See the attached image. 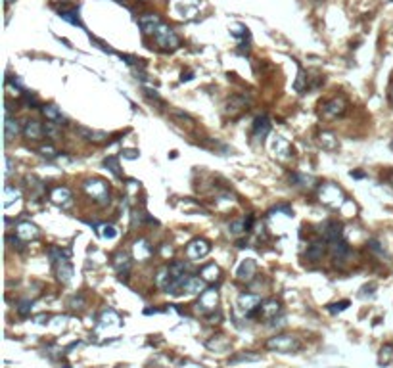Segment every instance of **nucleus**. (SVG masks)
Listing matches in <instances>:
<instances>
[{
	"instance_id": "20",
	"label": "nucleus",
	"mask_w": 393,
	"mask_h": 368,
	"mask_svg": "<svg viewBox=\"0 0 393 368\" xmlns=\"http://www.w3.org/2000/svg\"><path fill=\"white\" fill-rule=\"evenodd\" d=\"M280 311H282V307H280V303H278L276 299H267V301H263V303L259 305V316L265 318V320L276 318V315H278Z\"/></svg>"
},
{
	"instance_id": "50",
	"label": "nucleus",
	"mask_w": 393,
	"mask_h": 368,
	"mask_svg": "<svg viewBox=\"0 0 393 368\" xmlns=\"http://www.w3.org/2000/svg\"><path fill=\"white\" fill-rule=\"evenodd\" d=\"M14 173V159L12 158H6V171H4V176L8 178V176Z\"/></svg>"
},
{
	"instance_id": "48",
	"label": "nucleus",
	"mask_w": 393,
	"mask_h": 368,
	"mask_svg": "<svg viewBox=\"0 0 393 368\" xmlns=\"http://www.w3.org/2000/svg\"><path fill=\"white\" fill-rule=\"evenodd\" d=\"M144 96L150 98V100L156 102V104H163V100L160 98V94H158L156 90H152V88H144Z\"/></svg>"
},
{
	"instance_id": "46",
	"label": "nucleus",
	"mask_w": 393,
	"mask_h": 368,
	"mask_svg": "<svg viewBox=\"0 0 393 368\" xmlns=\"http://www.w3.org/2000/svg\"><path fill=\"white\" fill-rule=\"evenodd\" d=\"M368 249H370V251H374V253H378V255H386V249H384V245L380 244L376 238L368 240Z\"/></svg>"
},
{
	"instance_id": "56",
	"label": "nucleus",
	"mask_w": 393,
	"mask_h": 368,
	"mask_svg": "<svg viewBox=\"0 0 393 368\" xmlns=\"http://www.w3.org/2000/svg\"><path fill=\"white\" fill-rule=\"evenodd\" d=\"M62 368H69V367H67V365H64V367H62Z\"/></svg>"
},
{
	"instance_id": "1",
	"label": "nucleus",
	"mask_w": 393,
	"mask_h": 368,
	"mask_svg": "<svg viewBox=\"0 0 393 368\" xmlns=\"http://www.w3.org/2000/svg\"><path fill=\"white\" fill-rule=\"evenodd\" d=\"M319 200H321L324 205L336 209V207H341V203L345 200V194H343V190H341L338 184L324 182V184H321V188H319Z\"/></svg>"
},
{
	"instance_id": "22",
	"label": "nucleus",
	"mask_w": 393,
	"mask_h": 368,
	"mask_svg": "<svg viewBox=\"0 0 393 368\" xmlns=\"http://www.w3.org/2000/svg\"><path fill=\"white\" fill-rule=\"evenodd\" d=\"M77 133L85 140L92 142V144H104V142H107V134L104 131H96V129H89V127H77Z\"/></svg>"
},
{
	"instance_id": "16",
	"label": "nucleus",
	"mask_w": 393,
	"mask_h": 368,
	"mask_svg": "<svg viewBox=\"0 0 393 368\" xmlns=\"http://www.w3.org/2000/svg\"><path fill=\"white\" fill-rule=\"evenodd\" d=\"M113 267H115V270L119 272V276H121V280H127V274H129V270H131V255L127 253V251H117V255L113 257Z\"/></svg>"
},
{
	"instance_id": "3",
	"label": "nucleus",
	"mask_w": 393,
	"mask_h": 368,
	"mask_svg": "<svg viewBox=\"0 0 393 368\" xmlns=\"http://www.w3.org/2000/svg\"><path fill=\"white\" fill-rule=\"evenodd\" d=\"M83 190L89 194L92 200H96L100 205L109 203V188L104 180L100 178H89L83 182Z\"/></svg>"
},
{
	"instance_id": "52",
	"label": "nucleus",
	"mask_w": 393,
	"mask_h": 368,
	"mask_svg": "<svg viewBox=\"0 0 393 368\" xmlns=\"http://www.w3.org/2000/svg\"><path fill=\"white\" fill-rule=\"evenodd\" d=\"M351 176L353 178H364V173L362 171H351Z\"/></svg>"
},
{
	"instance_id": "51",
	"label": "nucleus",
	"mask_w": 393,
	"mask_h": 368,
	"mask_svg": "<svg viewBox=\"0 0 393 368\" xmlns=\"http://www.w3.org/2000/svg\"><path fill=\"white\" fill-rule=\"evenodd\" d=\"M244 225H246V232H250L251 228H253V215H248L244 219Z\"/></svg>"
},
{
	"instance_id": "15",
	"label": "nucleus",
	"mask_w": 393,
	"mask_h": 368,
	"mask_svg": "<svg viewBox=\"0 0 393 368\" xmlns=\"http://www.w3.org/2000/svg\"><path fill=\"white\" fill-rule=\"evenodd\" d=\"M205 288H207V282L203 280L201 276H192V274H188V278L184 280V284H182V290H180V292L194 296V294H201Z\"/></svg>"
},
{
	"instance_id": "14",
	"label": "nucleus",
	"mask_w": 393,
	"mask_h": 368,
	"mask_svg": "<svg viewBox=\"0 0 393 368\" xmlns=\"http://www.w3.org/2000/svg\"><path fill=\"white\" fill-rule=\"evenodd\" d=\"M23 134L25 138L31 142H38L42 136H44V125L36 121V119H29L25 121V127H23Z\"/></svg>"
},
{
	"instance_id": "11",
	"label": "nucleus",
	"mask_w": 393,
	"mask_h": 368,
	"mask_svg": "<svg viewBox=\"0 0 393 368\" xmlns=\"http://www.w3.org/2000/svg\"><path fill=\"white\" fill-rule=\"evenodd\" d=\"M255 272H257L255 259H244L242 263L238 265V268H236V278L242 282H251L253 276H255Z\"/></svg>"
},
{
	"instance_id": "23",
	"label": "nucleus",
	"mask_w": 393,
	"mask_h": 368,
	"mask_svg": "<svg viewBox=\"0 0 393 368\" xmlns=\"http://www.w3.org/2000/svg\"><path fill=\"white\" fill-rule=\"evenodd\" d=\"M324 253H326V240H317V242L309 244L307 251H305V257L309 261L317 263V261H321L322 257H324Z\"/></svg>"
},
{
	"instance_id": "37",
	"label": "nucleus",
	"mask_w": 393,
	"mask_h": 368,
	"mask_svg": "<svg viewBox=\"0 0 393 368\" xmlns=\"http://www.w3.org/2000/svg\"><path fill=\"white\" fill-rule=\"evenodd\" d=\"M94 227L98 228L96 232H98L104 240H113V238H117V228L113 227V225H94Z\"/></svg>"
},
{
	"instance_id": "17",
	"label": "nucleus",
	"mask_w": 393,
	"mask_h": 368,
	"mask_svg": "<svg viewBox=\"0 0 393 368\" xmlns=\"http://www.w3.org/2000/svg\"><path fill=\"white\" fill-rule=\"evenodd\" d=\"M272 154L280 159H288L294 156V150H292L290 142H288L284 136H278V134H276L274 140H272Z\"/></svg>"
},
{
	"instance_id": "30",
	"label": "nucleus",
	"mask_w": 393,
	"mask_h": 368,
	"mask_svg": "<svg viewBox=\"0 0 393 368\" xmlns=\"http://www.w3.org/2000/svg\"><path fill=\"white\" fill-rule=\"evenodd\" d=\"M46 253H48V257H50L52 263H58L62 259H69L71 257V249L69 247H58V245H50Z\"/></svg>"
},
{
	"instance_id": "34",
	"label": "nucleus",
	"mask_w": 393,
	"mask_h": 368,
	"mask_svg": "<svg viewBox=\"0 0 393 368\" xmlns=\"http://www.w3.org/2000/svg\"><path fill=\"white\" fill-rule=\"evenodd\" d=\"M102 165H104V167H106L107 171H109V173H111L113 176L121 178V167H119V159L115 158V156H107V158H104Z\"/></svg>"
},
{
	"instance_id": "29",
	"label": "nucleus",
	"mask_w": 393,
	"mask_h": 368,
	"mask_svg": "<svg viewBox=\"0 0 393 368\" xmlns=\"http://www.w3.org/2000/svg\"><path fill=\"white\" fill-rule=\"evenodd\" d=\"M319 144L322 146V150H328V152H334V150H338V138L332 134V133H328V131H322L321 134H319Z\"/></svg>"
},
{
	"instance_id": "5",
	"label": "nucleus",
	"mask_w": 393,
	"mask_h": 368,
	"mask_svg": "<svg viewBox=\"0 0 393 368\" xmlns=\"http://www.w3.org/2000/svg\"><path fill=\"white\" fill-rule=\"evenodd\" d=\"M196 307L201 313H205V315L217 311V307H219V292H217L215 288H205V290L199 294V299H197Z\"/></svg>"
},
{
	"instance_id": "54",
	"label": "nucleus",
	"mask_w": 393,
	"mask_h": 368,
	"mask_svg": "<svg viewBox=\"0 0 393 368\" xmlns=\"http://www.w3.org/2000/svg\"><path fill=\"white\" fill-rule=\"evenodd\" d=\"M35 320L38 322V324H44V320H48V316H46V315H40V316H36Z\"/></svg>"
},
{
	"instance_id": "47",
	"label": "nucleus",
	"mask_w": 393,
	"mask_h": 368,
	"mask_svg": "<svg viewBox=\"0 0 393 368\" xmlns=\"http://www.w3.org/2000/svg\"><path fill=\"white\" fill-rule=\"evenodd\" d=\"M230 33H232L236 38H246L248 36V29L244 25H232L230 27Z\"/></svg>"
},
{
	"instance_id": "24",
	"label": "nucleus",
	"mask_w": 393,
	"mask_h": 368,
	"mask_svg": "<svg viewBox=\"0 0 393 368\" xmlns=\"http://www.w3.org/2000/svg\"><path fill=\"white\" fill-rule=\"evenodd\" d=\"M330 251H332V255H334V261L338 263H343L347 257H349V253H351V249H349V244L341 238L338 242H334V244H330Z\"/></svg>"
},
{
	"instance_id": "45",
	"label": "nucleus",
	"mask_w": 393,
	"mask_h": 368,
	"mask_svg": "<svg viewBox=\"0 0 393 368\" xmlns=\"http://www.w3.org/2000/svg\"><path fill=\"white\" fill-rule=\"evenodd\" d=\"M349 307V301L347 299H343L340 303H332V305H328V311L332 313V315H336V313H341V311H345Z\"/></svg>"
},
{
	"instance_id": "38",
	"label": "nucleus",
	"mask_w": 393,
	"mask_h": 368,
	"mask_svg": "<svg viewBox=\"0 0 393 368\" xmlns=\"http://www.w3.org/2000/svg\"><path fill=\"white\" fill-rule=\"evenodd\" d=\"M307 81H309L307 73H305L303 69H299V71H297V79H295V83H294V88H295L297 92H301V94H303L305 90L309 88V85H307Z\"/></svg>"
},
{
	"instance_id": "40",
	"label": "nucleus",
	"mask_w": 393,
	"mask_h": 368,
	"mask_svg": "<svg viewBox=\"0 0 393 368\" xmlns=\"http://www.w3.org/2000/svg\"><path fill=\"white\" fill-rule=\"evenodd\" d=\"M38 154H40L42 158H46V159H56L60 152L54 148L52 144H40V146H38Z\"/></svg>"
},
{
	"instance_id": "41",
	"label": "nucleus",
	"mask_w": 393,
	"mask_h": 368,
	"mask_svg": "<svg viewBox=\"0 0 393 368\" xmlns=\"http://www.w3.org/2000/svg\"><path fill=\"white\" fill-rule=\"evenodd\" d=\"M16 311H18L19 316H29L31 315V311H33V301H29V299H25V301H19L18 307H16Z\"/></svg>"
},
{
	"instance_id": "13",
	"label": "nucleus",
	"mask_w": 393,
	"mask_h": 368,
	"mask_svg": "<svg viewBox=\"0 0 393 368\" xmlns=\"http://www.w3.org/2000/svg\"><path fill=\"white\" fill-rule=\"evenodd\" d=\"M16 236L21 238L23 242H31V240L38 238V228L31 221H21V223H18V227H16Z\"/></svg>"
},
{
	"instance_id": "35",
	"label": "nucleus",
	"mask_w": 393,
	"mask_h": 368,
	"mask_svg": "<svg viewBox=\"0 0 393 368\" xmlns=\"http://www.w3.org/2000/svg\"><path fill=\"white\" fill-rule=\"evenodd\" d=\"M261 359V355H255V353H240V355H234L229 359V365H238V363H255V361H259Z\"/></svg>"
},
{
	"instance_id": "36",
	"label": "nucleus",
	"mask_w": 393,
	"mask_h": 368,
	"mask_svg": "<svg viewBox=\"0 0 393 368\" xmlns=\"http://www.w3.org/2000/svg\"><path fill=\"white\" fill-rule=\"evenodd\" d=\"M393 363V345H384L380 349V357H378V365L380 367H388Z\"/></svg>"
},
{
	"instance_id": "42",
	"label": "nucleus",
	"mask_w": 393,
	"mask_h": 368,
	"mask_svg": "<svg viewBox=\"0 0 393 368\" xmlns=\"http://www.w3.org/2000/svg\"><path fill=\"white\" fill-rule=\"evenodd\" d=\"M58 127H62V125H58V123L54 121H48L44 125V136L46 138H58L60 136V129Z\"/></svg>"
},
{
	"instance_id": "12",
	"label": "nucleus",
	"mask_w": 393,
	"mask_h": 368,
	"mask_svg": "<svg viewBox=\"0 0 393 368\" xmlns=\"http://www.w3.org/2000/svg\"><path fill=\"white\" fill-rule=\"evenodd\" d=\"M152 255H154V247L150 245L148 240L138 238V240L132 244V257H134L136 261H148Z\"/></svg>"
},
{
	"instance_id": "25",
	"label": "nucleus",
	"mask_w": 393,
	"mask_h": 368,
	"mask_svg": "<svg viewBox=\"0 0 393 368\" xmlns=\"http://www.w3.org/2000/svg\"><path fill=\"white\" fill-rule=\"evenodd\" d=\"M341 225L340 223H326L324 228H322V236H324V240H326V244H334V242H338L341 240Z\"/></svg>"
},
{
	"instance_id": "55",
	"label": "nucleus",
	"mask_w": 393,
	"mask_h": 368,
	"mask_svg": "<svg viewBox=\"0 0 393 368\" xmlns=\"http://www.w3.org/2000/svg\"><path fill=\"white\" fill-rule=\"evenodd\" d=\"M4 2H6V6H8V4H12V2H14V0H4Z\"/></svg>"
},
{
	"instance_id": "33",
	"label": "nucleus",
	"mask_w": 393,
	"mask_h": 368,
	"mask_svg": "<svg viewBox=\"0 0 393 368\" xmlns=\"http://www.w3.org/2000/svg\"><path fill=\"white\" fill-rule=\"evenodd\" d=\"M219 274H221V268H219V267H217L215 263L205 265V267L199 270V276H201V278H203L205 282L219 280Z\"/></svg>"
},
{
	"instance_id": "26",
	"label": "nucleus",
	"mask_w": 393,
	"mask_h": 368,
	"mask_svg": "<svg viewBox=\"0 0 393 368\" xmlns=\"http://www.w3.org/2000/svg\"><path fill=\"white\" fill-rule=\"evenodd\" d=\"M50 200L56 205H69L71 203V190L66 186H56L50 192Z\"/></svg>"
},
{
	"instance_id": "43",
	"label": "nucleus",
	"mask_w": 393,
	"mask_h": 368,
	"mask_svg": "<svg viewBox=\"0 0 393 368\" xmlns=\"http://www.w3.org/2000/svg\"><path fill=\"white\" fill-rule=\"evenodd\" d=\"M21 102L25 107H36L38 105V98H36L35 94H31V92H23L21 94Z\"/></svg>"
},
{
	"instance_id": "39",
	"label": "nucleus",
	"mask_w": 393,
	"mask_h": 368,
	"mask_svg": "<svg viewBox=\"0 0 393 368\" xmlns=\"http://www.w3.org/2000/svg\"><path fill=\"white\" fill-rule=\"evenodd\" d=\"M229 345H230L229 339H225L223 335H217L215 339H209V341H207V347H209V349H215V351H225Z\"/></svg>"
},
{
	"instance_id": "27",
	"label": "nucleus",
	"mask_w": 393,
	"mask_h": 368,
	"mask_svg": "<svg viewBox=\"0 0 393 368\" xmlns=\"http://www.w3.org/2000/svg\"><path fill=\"white\" fill-rule=\"evenodd\" d=\"M42 115L46 117V121H54V123H58V125H67L66 117H64L62 111H60V107L54 104L42 105Z\"/></svg>"
},
{
	"instance_id": "7",
	"label": "nucleus",
	"mask_w": 393,
	"mask_h": 368,
	"mask_svg": "<svg viewBox=\"0 0 393 368\" xmlns=\"http://www.w3.org/2000/svg\"><path fill=\"white\" fill-rule=\"evenodd\" d=\"M322 113L326 117H338V115H343L345 109H347V100L343 96H336L332 100H326L324 104L321 105Z\"/></svg>"
},
{
	"instance_id": "19",
	"label": "nucleus",
	"mask_w": 393,
	"mask_h": 368,
	"mask_svg": "<svg viewBox=\"0 0 393 368\" xmlns=\"http://www.w3.org/2000/svg\"><path fill=\"white\" fill-rule=\"evenodd\" d=\"M19 133H21V125L16 117L12 115H4V138H6V144L12 142L14 138H18Z\"/></svg>"
},
{
	"instance_id": "2",
	"label": "nucleus",
	"mask_w": 393,
	"mask_h": 368,
	"mask_svg": "<svg viewBox=\"0 0 393 368\" xmlns=\"http://www.w3.org/2000/svg\"><path fill=\"white\" fill-rule=\"evenodd\" d=\"M265 347L268 351H276V353L288 355V353H295V351L301 349V341L297 337H294V335H274L265 343Z\"/></svg>"
},
{
	"instance_id": "57",
	"label": "nucleus",
	"mask_w": 393,
	"mask_h": 368,
	"mask_svg": "<svg viewBox=\"0 0 393 368\" xmlns=\"http://www.w3.org/2000/svg\"><path fill=\"white\" fill-rule=\"evenodd\" d=\"M392 102H393V90H392Z\"/></svg>"
},
{
	"instance_id": "32",
	"label": "nucleus",
	"mask_w": 393,
	"mask_h": 368,
	"mask_svg": "<svg viewBox=\"0 0 393 368\" xmlns=\"http://www.w3.org/2000/svg\"><path fill=\"white\" fill-rule=\"evenodd\" d=\"M21 200V190L19 188H16V186H4V207L8 209L12 203H16V201H19Z\"/></svg>"
},
{
	"instance_id": "21",
	"label": "nucleus",
	"mask_w": 393,
	"mask_h": 368,
	"mask_svg": "<svg viewBox=\"0 0 393 368\" xmlns=\"http://www.w3.org/2000/svg\"><path fill=\"white\" fill-rule=\"evenodd\" d=\"M54 265H56V276H58V280L67 286L73 280V265L69 263V259H62V261H58V263Z\"/></svg>"
},
{
	"instance_id": "4",
	"label": "nucleus",
	"mask_w": 393,
	"mask_h": 368,
	"mask_svg": "<svg viewBox=\"0 0 393 368\" xmlns=\"http://www.w3.org/2000/svg\"><path fill=\"white\" fill-rule=\"evenodd\" d=\"M156 42H158V46H160L161 50H165V52H173V50H177L180 46V38L179 35L171 29V27H167V25H163L161 23V27L156 31Z\"/></svg>"
},
{
	"instance_id": "28",
	"label": "nucleus",
	"mask_w": 393,
	"mask_h": 368,
	"mask_svg": "<svg viewBox=\"0 0 393 368\" xmlns=\"http://www.w3.org/2000/svg\"><path fill=\"white\" fill-rule=\"evenodd\" d=\"M60 18L64 19V21H67V23H71V25H79V27H83V23H81V19H79V12H77V8H71V6H62L60 8Z\"/></svg>"
},
{
	"instance_id": "8",
	"label": "nucleus",
	"mask_w": 393,
	"mask_h": 368,
	"mask_svg": "<svg viewBox=\"0 0 393 368\" xmlns=\"http://www.w3.org/2000/svg\"><path fill=\"white\" fill-rule=\"evenodd\" d=\"M270 129H272V123L268 119L267 115H259L255 121H253V131H251V136H253V140L257 142H265V138L268 136V133H270Z\"/></svg>"
},
{
	"instance_id": "31",
	"label": "nucleus",
	"mask_w": 393,
	"mask_h": 368,
	"mask_svg": "<svg viewBox=\"0 0 393 368\" xmlns=\"http://www.w3.org/2000/svg\"><path fill=\"white\" fill-rule=\"evenodd\" d=\"M290 182H292L294 186H299V188H313L317 180H315L313 176L301 175V173H292V175H290Z\"/></svg>"
},
{
	"instance_id": "10",
	"label": "nucleus",
	"mask_w": 393,
	"mask_h": 368,
	"mask_svg": "<svg viewBox=\"0 0 393 368\" xmlns=\"http://www.w3.org/2000/svg\"><path fill=\"white\" fill-rule=\"evenodd\" d=\"M248 105H250V98H248L246 94H234L232 98L227 102V105H225V111L234 117V115H238L240 111L248 109Z\"/></svg>"
},
{
	"instance_id": "53",
	"label": "nucleus",
	"mask_w": 393,
	"mask_h": 368,
	"mask_svg": "<svg viewBox=\"0 0 393 368\" xmlns=\"http://www.w3.org/2000/svg\"><path fill=\"white\" fill-rule=\"evenodd\" d=\"M192 79V73H182V77H180V81L184 83V81H190Z\"/></svg>"
},
{
	"instance_id": "18",
	"label": "nucleus",
	"mask_w": 393,
	"mask_h": 368,
	"mask_svg": "<svg viewBox=\"0 0 393 368\" xmlns=\"http://www.w3.org/2000/svg\"><path fill=\"white\" fill-rule=\"evenodd\" d=\"M261 303H263V301H261V298H259L257 294H242V296L238 298V307L246 313V316L250 315V313H253Z\"/></svg>"
},
{
	"instance_id": "44",
	"label": "nucleus",
	"mask_w": 393,
	"mask_h": 368,
	"mask_svg": "<svg viewBox=\"0 0 393 368\" xmlns=\"http://www.w3.org/2000/svg\"><path fill=\"white\" fill-rule=\"evenodd\" d=\"M229 230L232 232V234H242V232H246V225H244V219H236V221H232L230 225H229Z\"/></svg>"
},
{
	"instance_id": "9",
	"label": "nucleus",
	"mask_w": 393,
	"mask_h": 368,
	"mask_svg": "<svg viewBox=\"0 0 393 368\" xmlns=\"http://www.w3.org/2000/svg\"><path fill=\"white\" fill-rule=\"evenodd\" d=\"M138 27L144 35H156V31L161 27V19L158 14H142L138 18Z\"/></svg>"
},
{
	"instance_id": "6",
	"label": "nucleus",
	"mask_w": 393,
	"mask_h": 368,
	"mask_svg": "<svg viewBox=\"0 0 393 368\" xmlns=\"http://www.w3.org/2000/svg\"><path fill=\"white\" fill-rule=\"evenodd\" d=\"M209 253H211V242L205 240V238H194L190 244L186 245V255H188V259L199 261V259L207 257Z\"/></svg>"
},
{
	"instance_id": "49",
	"label": "nucleus",
	"mask_w": 393,
	"mask_h": 368,
	"mask_svg": "<svg viewBox=\"0 0 393 368\" xmlns=\"http://www.w3.org/2000/svg\"><path fill=\"white\" fill-rule=\"evenodd\" d=\"M121 156H123L125 159H138L140 152H138V150H131V148H127V150L121 152Z\"/></svg>"
}]
</instances>
